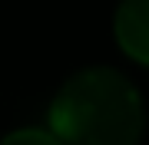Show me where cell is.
Returning <instances> with one entry per match:
<instances>
[{"instance_id":"1","label":"cell","mask_w":149,"mask_h":145,"mask_svg":"<svg viewBox=\"0 0 149 145\" xmlns=\"http://www.w3.org/2000/svg\"><path fill=\"white\" fill-rule=\"evenodd\" d=\"M50 129L66 145H136L146 129L143 96L126 73L86 66L53 96Z\"/></svg>"},{"instance_id":"2","label":"cell","mask_w":149,"mask_h":145,"mask_svg":"<svg viewBox=\"0 0 149 145\" xmlns=\"http://www.w3.org/2000/svg\"><path fill=\"white\" fill-rule=\"evenodd\" d=\"M113 36L133 63L149 66V0H119L113 13Z\"/></svg>"},{"instance_id":"3","label":"cell","mask_w":149,"mask_h":145,"mask_svg":"<svg viewBox=\"0 0 149 145\" xmlns=\"http://www.w3.org/2000/svg\"><path fill=\"white\" fill-rule=\"evenodd\" d=\"M0 145H66L53 129H17L10 135H3Z\"/></svg>"}]
</instances>
